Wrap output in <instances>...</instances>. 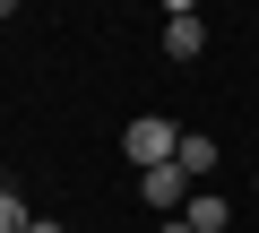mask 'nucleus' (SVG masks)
I'll list each match as a JSON object with an SVG mask.
<instances>
[{
    "label": "nucleus",
    "instance_id": "0eeeda50",
    "mask_svg": "<svg viewBox=\"0 0 259 233\" xmlns=\"http://www.w3.org/2000/svg\"><path fill=\"white\" fill-rule=\"evenodd\" d=\"M26 233H69V224H52V216H35V224H26Z\"/></svg>",
    "mask_w": 259,
    "mask_h": 233
},
{
    "label": "nucleus",
    "instance_id": "20e7f679",
    "mask_svg": "<svg viewBox=\"0 0 259 233\" xmlns=\"http://www.w3.org/2000/svg\"><path fill=\"white\" fill-rule=\"evenodd\" d=\"M173 164H182V173H190V181L207 190V173H216L225 156H216V138H207V130H182V156H173Z\"/></svg>",
    "mask_w": 259,
    "mask_h": 233
},
{
    "label": "nucleus",
    "instance_id": "7ed1b4c3",
    "mask_svg": "<svg viewBox=\"0 0 259 233\" xmlns=\"http://www.w3.org/2000/svg\"><path fill=\"white\" fill-rule=\"evenodd\" d=\"M199 52H207L199 9H164V61H199Z\"/></svg>",
    "mask_w": 259,
    "mask_h": 233
},
{
    "label": "nucleus",
    "instance_id": "f257e3e1",
    "mask_svg": "<svg viewBox=\"0 0 259 233\" xmlns=\"http://www.w3.org/2000/svg\"><path fill=\"white\" fill-rule=\"evenodd\" d=\"M121 156L139 164V173H156V164H173V156H182V130L164 121V112H139V121L121 130Z\"/></svg>",
    "mask_w": 259,
    "mask_h": 233
},
{
    "label": "nucleus",
    "instance_id": "39448f33",
    "mask_svg": "<svg viewBox=\"0 0 259 233\" xmlns=\"http://www.w3.org/2000/svg\"><path fill=\"white\" fill-rule=\"evenodd\" d=\"M182 224H190V233H225V224H233V207H225L216 190H190V207H182Z\"/></svg>",
    "mask_w": 259,
    "mask_h": 233
},
{
    "label": "nucleus",
    "instance_id": "1a4fd4ad",
    "mask_svg": "<svg viewBox=\"0 0 259 233\" xmlns=\"http://www.w3.org/2000/svg\"><path fill=\"white\" fill-rule=\"evenodd\" d=\"M250 190H259V173H250Z\"/></svg>",
    "mask_w": 259,
    "mask_h": 233
},
{
    "label": "nucleus",
    "instance_id": "423d86ee",
    "mask_svg": "<svg viewBox=\"0 0 259 233\" xmlns=\"http://www.w3.org/2000/svg\"><path fill=\"white\" fill-rule=\"evenodd\" d=\"M26 224H35V216H26V199H18V190H0V233H26Z\"/></svg>",
    "mask_w": 259,
    "mask_h": 233
},
{
    "label": "nucleus",
    "instance_id": "6e6552de",
    "mask_svg": "<svg viewBox=\"0 0 259 233\" xmlns=\"http://www.w3.org/2000/svg\"><path fill=\"white\" fill-rule=\"evenodd\" d=\"M9 9H18V0H0V18H9Z\"/></svg>",
    "mask_w": 259,
    "mask_h": 233
},
{
    "label": "nucleus",
    "instance_id": "f03ea898",
    "mask_svg": "<svg viewBox=\"0 0 259 233\" xmlns=\"http://www.w3.org/2000/svg\"><path fill=\"white\" fill-rule=\"evenodd\" d=\"M190 190H199V181H190L182 164H156V173H139V199H147L156 216H182V207H190Z\"/></svg>",
    "mask_w": 259,
    "mask_h": 233
}]
</instances>
